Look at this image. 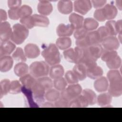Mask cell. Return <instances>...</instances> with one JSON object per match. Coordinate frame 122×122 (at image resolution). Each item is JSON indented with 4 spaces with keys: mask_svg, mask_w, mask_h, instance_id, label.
I'll use <instances>...</instances> for the list:
<instances>
[{
    "mask_svg": "<svg viewBox=\"0 0 122 122\" xmlns=\"http://www.w3.org/2000/svg\"><path fill=\"white\" fill-rule=\"evenodd\" d=\"M58 49L55 44L51 43L42 51L41 55L49 65L52 66L61 62L60 53Z\"/></svg>",
    "mask_w": 122,
    "mask_h": 122,
    "instance_id": "cell-1",
    "label": "cell"
},
{
    "mask_svg": "<svg viewBox=\"0 0 122 122\" xmlns=\"http://www.w3.org/2000/svg\"><path fill=\"white\" fill-rule=\"evenodd\" d=\"M49 66L44 61L33 62L29 67L30 74L35 79L47 76L49 74Z\"/></svg>",
    "mask_w": 122,
    "mask_h": 122,
    "instance_id": "cell-2",
    "label": "cell"
},
{
    "mask_svg": "<svg viewBox=\"0 0 122 122\" xmlns=\"http://www.w3.org/2000/svg\"><path fill=\"white\" fill-rule=\"evenodd\" d=\"M28 29L21 24L17 23L12 27L10 40L14 43L20 45L22 43L29 35Z\"/></svg>",
    "mask_w": 122,
    "mask_h": 122,
    "instance_id": "cell-3",
    "label": "cell"
},
{
    "mask_svg": "<svg viewBox=\"0 0 122 122\" xmlns=\"http://www.w3.org/2000/svg\"><path fill=\"white\" fill-rule=\"evenodd\" d=\"M82 92L81 86L77 83L71 84L65 89L61 93V97L70 102L79 96Z\"/></svg>",
    "mask_w": 122,
    "mask_h": 122,
    "instance_id": "cell-4",
    "label": "cell"
},
{
    "mask_svg": "<svg viewBox=\"0 0 122 122\" xmlns=\"http://www.w3.org/2000/svg\"><path fill=\"white\" fill-rule=\"evenodd\" d=\"M31 90L35 102L38 104V103L42 104L44 102L45 99L44 95L46 92V90L40 83L37 81V80Z\"/></svg>",
    "mask_w": 122,
    "mask_h": 122,
    "instance_id": "cell-5",
    "label": "cell"
},
{
    "mask_svg": "<svg viewBox=\"0 0 122 122\" xmlns=\"http://www.w3.org/2000/svg\"><path fill=\"white\" fill-rule=\"evenodd\" d=\"M92 8L91 1L89 0H78L74 2V10L81 15L87 13Z\"/></svg>",
    "mask_w": 122,
    "mask_h": 122,
    "instance_id": "cell-6",
    "label": "cell"
},
{
    "mask_svg": "<svg viewBox=\"0 0 122 122\" xmlns=\"http://www.w3.org/2000/svg\"><path fill=\"white\" fill-rule=\"evenodd\" d=\"M101 43L104 49L107 51H115L120 46L119 41L114 36H109L106 37Z\"/></svg>",
    "mask_w": 122,
    "mask_h": 122,
    "instance_id": "cell-7",
    "label": "cell"
},
{
    "mask_svg": "<svg viewBox=\"0 0 122 122\" xmlns=\"http://www.w3.org/2000/svg\"><path fill=\"white\" fill-rule=\"evenodd\" d=\"M12 32L10 25L8 21L1 22L0 23V39L1 41H8L10 39Z\"/></svg>",
    "mask_w": 122,
    "mask_h": 122,
    "instance_id": "cell-8",
    "label": "cell"
},
{
    "mask_svg": "<svg viewBox=\"0 0 122 122\" xmlns=\"http://www.w3.org/2000/svg\"><path fill=\"white\" fill-rule=\"evenodd\" d=\"M75 29L71 24H60L57 28L56 33L60 37H65L71 36L74 32Z\"/></svg>",
    "mask_w": 122,
    "mask_h": 122,
    "instance_id": "cell-9",
    "label": "cell"
},
{
    "mask_svg": "<svg viewBox=\"0 0 122 122\" xmlns=\"http://www.w3.org/2000/svg\"><path fill=\"white\" fill-rule=\"evenodd\" d=\"M24 53L27 58L34 59L39 56L40 50L37 45L33 43H29L24 47Z\"/></svg>",
    "mask_w": 122,
    "mask_h": 122,
    "instance_id": "cell-10",
    "label": "cell"
},
{
    "mask_svg": "<svg viewBox=\"0 0 122 122\" xmlns=\"http://www.w3.org/2000/svg\"><path fill=\"white\" fill-rule=\"evenodd\" d=\"M53 10L52 4L47 0H40L37 6L38 12L42 15L47 16L50 15Z\"/></svg>",
    "mask_w": 122,
    "mask_h": 122,
    "instance_id": "cell-11",
    "label": "cell"
},
{
    "mask_svg": "<svg viewBox=\"0 0 122 122\" xmlns=\"http://www.w3.org/2000/svg\"><path fill=\"white\" fill-rule=\"evenodd\" d=\"M13 59L9 55L0 57V71L2 72L9 71L12 67Z\"/></svg>",
    "mask_w": 122,
    "mask_h": 122,
    "instance_id": "cell-12",
    "label": "cell"
},
{
    "mask_svg": "<svg viewBox=\"0 0 122 122\" xmlns=\"http://www.w3.org/2000/svg\"><path fill=\"white\" fill-rule=\"evenodd\" d=\"M31 18L34 27H47L50 24L49 19L45 16L35 14L31 16Z\"/></svg>",
    "mask_w": 122,
    "mask_h": 122,
    "instance_id": "cell-13",
    "label": "cell"
},
{
    "mask_svg": "<svg viewBox=\"0 0 122 122\" xmlns=\"http://www.w3.org/2000/svg\"><path fill=\"white\" fill-rule=\"evenodd\" d=\"M15 48V44L10 41H1L0 46V57L10 55Z\"/></svg>",
    "mask_w": 122,
    "mask_h": 122,
    "instance_id": "cell-14",
    "label": "cell"
},
{
    "mask_svg": "<svg viewBox=\"0 0 122 122\" xmlns=\"http://www.w3.org/2000/svg\"><path fill=\"white\" fill-rule=\"evenodd\" d=\"M102 9L106 20H110L114 19L118 13L117 8L112 4H106L102 8Z\"/></svg>",
    "mask_w": 122,
    "mask_h": 122,
    "instance_id": "cell-15",
    "label": "cell"
},
{
    "mask_svg": "<svg viewBox=\"0 0 122 122\" xmlns=\"http://www.w3.org/2000/svg\"><path fill=\"white\" fill-rule=\"evenodd\" d=\"M108 86L109 83L108 80L104 76L100 77L97 79L94 82V89L99 92H106L108 90Z\"/></svg>",
    "mask_w": 122,
    "mask_h": 122,
    "instance_id": "cell-16",
    "label": "cell"
},
{
    "mask_svg": "<svg viewBox=\"0 0 122 122\" xmlns=\"http://www.w3.org/2000/svg\"><path fill=\"white\" fill-rule=\"evenodd\" d=\"M59 11L63 14H69L73 10V4L71 0H60L58 3Z\"/></svg>",
    "mask_w": 122,
    "mask_h": 122,
    "instance_id": "cell-17",
    "label": "cell"
},
{
    "mask_svg": "<svg viewBox=\"0 0 122 122\" xmlns=\"http://www.w3.org/2000/svg\"><path fill=\"white\" fill-rule=\"evenodd\" d=\"M85 38L89 47L102 42V39L97 30L88 32Z\"/></svg>",
    "mask_w": 122,
    "mask_h": 122,
    "instance_id": "cell-18",
    "label": "cell"
},
{
    "mask_svg": "<svg viewBox=\"0 0 122 122\" xmlns=\"http://www.w3.org/2000/svg\"><path fill=\"white\" fill-rule=\"evenodd\" d=\"M49 74L50 77L54 80L62 77L64 74V68L62 65L59 64L52 66Z\"/></svg>",
    "mask_w": 122,
    "mask_h": 122,
    "instance_id": "cell-19",
    "label": "cell"
},
{
    "mask_svg": "<svg viewBox=\"0 0 122 122\" xmlns=\"http://www.w3.org/2000/svg\"><path fill=\"white\" fill-rule=\"evenodd\" d=\"M69 21L74 29H77L83 27V17L75 13H71L69 16Z\"/></svg>",
    "mask_w": 122,
    "mask_h": 122,
    "instance_id": "cell-20",
    "label": "cell"
},
{
    "mask_svg": "<svg viewBox=\"0 0 122 122\" xmlns=\"http://www.w3.org/2000/svg\"><path fill=\"white\" fill-rule=\"evenodd\" d=\"M107 80L109 84H117L122 83V78L119 71L117 70H111L107 74Z\"/></svg>",
    "mask_w": 122,
    "mask_h": 122,
    "instance_id": "cell-21",
    "label": "cell"
},
{
    "mask_svg": "<svg viewBox=\"0 0 122 122\" xmlns=\"http://www.w3.org/2000/svg\"><path fill=\"white\" fill-rule=\"evenodd\" d=\"M73 72L77 77L79 81H83L87 77V69L81 63H77L73 67Z\"/></svg>",
    "mask_w": 122,
    "mask_h": 122,
    "instance_id": "cell-22",
    "label": "cell"
},
{
    "mask_svg": "<svg viewBox=\"0 0 122 122\" xmlns=\"http://www.w3.org/2000/svg\"><path fill=\"white\" fill-rule=\"evenodd\" d=\"M112 101V96L108 93H102L98 96L96 102L98 105L101 107L110 106V104Z\"/></svg>",
    "mask_w": 122,
    "mask_h": 122,
    "instance_id": "cell-23",
    "label": "cell"
},
{
    "mask_svg": "<svg viewBox=\"0 0 122 122\" xmlns=\"http://www.w3.org/2000/svg\"><path fill=\"white\" fill-rule=\"evenodd\" d=\"M88 50L92 57L96 60L101 57L103 51L102 46L99 43L89 46L88 47Z\"/></svg>",
    "mask_w": 122,
    "mask_h": 122,
    "instance_id": "cell-24",
    "label": "cell"
},
{
    "mask_svg": "<svg viewBox=\"0 0 122 122\" xmlns=\"http://www.w3.org/2000/svg\"><path fill=\"white\" fill-rule=\"evenodd\" d=\"M20 81L22 86L29 89H32L36 81V79L30 74H27L20 77Z\"/></svg>",
    "mask_w": 122,
    "mask_h": 122,
    "instance_id": "cell-25",
    "label": "cell"
},
{
    "mask_svg": "<svg viewBox=\"0 0 122 122\" xmlns=\"http://www.w3.org/2000/svg\"><path fill=\"white\" fill-rule=\"evenodd\" d=\"M103 71L102 68L97 65L87 69V76L92 79H97L102 76Z\"/></svg>",
    "mask_w": 122,
    "mask_h": 122,
    "instance_id": "cell-26",
    "label": "cell"
},
{
    "mask_svg": "<svg viewBox=\"0 0 122 122\" xmlns=\"http://www.w3.org/2000/svg\"><path fill=\"white\" fill-rule=\"evenodd\" d=\"M88 105L87 101L81 94L70 102L69 107H87Z\"/></svg>",
    "mask_w": 122,
    "mask_h": 122,
    "instance_id": "cell-27",
    "label": "cell"
},
{
    "mask_svg": "<svg viewBox=\"0 0 122 122\" xmlns=\"http://www.w3.org/2000/svg\"><path fill=\"white\" fill-rule=\"evenodd\" d=\"M55 45L59 49L65 51L71 47V40L68 37H60L56 40Z\"/></svg>",
    "mask_w": 122,
    "mask_h": 122,
    "instance_id": "cell-28",
    "label": "cell"
},
{
    "mask_svg": "<svg viewBox=\"0 0 122 122\" xmlns=\"http://www.w3.org/2000/svg\"><path fill=\"white\" fill-rule=\"evenodd\" d=\"M81 94L85 98L89 105H92L96 102V95L92 90L89 89H85L82 91Z\"/></svg>",
    "mask_w": 122,
    "mask_h": 122,
    "instance_id": "cell-29",
    "label": "cell"
},
{
    "mask_svg": "<svg viewBox=\"0 0 122 122\" xmlns=\"http://www.w3.org/2000/svg\"><path fill=\"white\" fill-rule=\"evenodd\" d=\"M29 68L27 64L20 62L16 64L14 68V73L18 77H22L28 73Z\"/></svg>",
    "mask_w": 122,
    "mask_h": 122,
    "instance_id": "cell-30",
    "label": "cell"
},
{
    "mask_svg": "<svg viewBox=\"0 0 122 122\" xmlns=\"http://www.w3.org/2000/svg\"><path fill=\"white\" fill-rule=\"evenodd\" d=\"M21 92L26 96L30 107H39V105L34 100L31 89H29L22 86Z\"/></svg>",
    "mask_w": 122,
    "mask_h": 122,
    "instance_id": "cell-31",
    "label": "cell"
},
{
    "mask_svg": "<svg viewBox=\"0 0 122 122\" xmlns=\"http://www.w3.org/2000/svg\"><path fill=\"white\" fill-rule=\"evenodd\" d=\"M108 90L112 97H119L122 94V83L109 84Z\"/></svg>",
    "mask_w": 122,
    "mask_h": 122,
    "instance_id": "cell-32",
    "label": "cell"
},
{
    "mask_svg": "<svg viewBox=\"0 0 122 122\" xmlns=\"http://www.w3.org/2000/svg\"><path fill=\"white\" fill-rule=\"evenodd\" d=\"M99 26L98 21L92 18H87L84 20L83 27L87 31H92L96 30Z\"/></svg>",
    "mask_w": 122,
    "mask_h": 122,
    "instance_id": "cell-33",
    "label": "cell"
},
{
    "mask_svg": "<svg viewBox=\"0 0 122 122\" xmlns=\"http://www.w3.org/2000/svg\"><path fill=\"white\" fill-rule=\"evenodd\" d=\"M44 97L45 99L48 102H55L60 98V93L56 89L51 88L46 91Z\"/></svg>",
    "mask_w": 122,
    "mask_h": 122,
    "instance_id": "cell-34",
    "label": "cell"
},
{
    "mask_svg": "<svg viewBox=\"0 0 122 122\" xmlns=\"http://www.w3.org/2000/svg\"><path fill=\"white\" fill-rule=\"evenodd\" d=\"M10 81L9 79H4L0 82V98L9 92Z\"/></svg>",
    "mask_w": 122,
    "mask_h": 122,
    "instance_id": "cell-35",
    "label": "cell"
},
{
    "mask_svg": "<svg viewBox=\"0 0 122 122\" xmlns=\"http://www.w3.org/2000/svg\"><path fill=\"white\" fill-rule=\"evenodd\" d=\"M118 56V54L116 51H103L102 56V60L106 62H109L114 59Z\"/></svg>",
    "mask_w": 122,
    "mask_h": 122,
    "instance_id": "cell-36",
    "label": "cell"
},
{
    "mask_svg": "<svg viewBox=\"0 0 122 122\" xmlns=\"http://www.w3.org/2000/svg\"><path fill=\"white\" fill-rule=\"evenodd\" d=\"M32 13L31 8L27 5L21 6L18 10V16L19 18L21 19L26 17L30 16Z\"/></svg>",
    "mask_w": 122,
    "mask_h": 122,
    "instance_id": "cell-37",
    "label": "cell"
},
{
    "mask_svg": "<svg viewBox=\"0 0 122 122\" xmlns=\"http://www.w3.org/2000/svg\"><path fill=\"white\" fill-rule=\"evenodd\" d=\"M37 81L45 88L46 91L51 89L53 86V82L51 78L47 76L38 78Z\"/></svg>",
    "mask_w": 122,
    "mask_h": 122,
    "instance_id": "cell-38",
    "label": "cell"
},
{
    "mask_svg": "<svg viewBox=\"0 0 122 122\" xmlns=\"http://www.w3.org/2000/svg\"><path fill=\"white\" fill-rule=\"evenodd\" d=\"M63 54L67 61L71 63H76V55L74 49L69 48L63 51Z\"/></svg>",
    "mask_w": 122,
    "mask_h": 122,
    "instance_id": "cell-39",
    "label": "cell"
},
{
    "mask_svg": "<svg viewBox=\"0 0 122 122\" xmlns=\"http://www.w3.org/2000/svg\"><path fill=\"white\" fill-rule=\"evenodd\" d=\"M67 82L65 78L61 77L54 80L53 86L55 89L59 91L62 92L66 88Z\"/></svg>",
    "mask_w": 122,
    "mask_h": 122,
    "instance_id": "cell-40",
    "label": "cell"
},
{
    "mask_svg": "<svg viewBox=\"0 0 122 122\" xmlns=\"http://www.w3.org/2000/svg\"><path fill=\"white\" fill-rule=\"evenodd\" d=\"M12 58L17 61L25 62L26 61V57L22 48L18 47L12 55Z\"/></svg>",
    "mask_w": 122,
    "mask_h": 122,
    "instance_id": "cell-41",
    "label": "cell"
},
{
    "mask_svg": "<svg viewBox=\"0 0 122 122\" xmlns=\"http://www.w3.org/2000/svg\"><path fill=\"white\" fill-rule=\"evenodd\" d=\"M22 86L18 80H14L10 82L9 93L10 94H18L21 92Z\"/></svg>",
    "mask_w": 122,
    "mask_h": 122,
    "instance_id": "cell-42",
    "label": "cell"
},
{
    "mask_svg": "<svg viewBox=\"0 0 122 122\" xmlns=\"http://www.w3.org/2000/svg\"><path fill=\"white\" fill-rule=\"evenodd\" d=\"M116 21L113 20H110L107 21L105 26L106 28L109 36H115L118 33L116 28Z\"/></svg>",
    "mask_w": 122,
    "mask_h": 122,
    "instance_id": "cell-43",
    "label": "cell"
},
{
    "mask_svg": "<svg viewBox=\"0 0 122 122\" xmlns=\"http://www.w3.org/2000/svg\"><path fill=\"white\" fill-rule=\"evenodd\" d=\"M107 66L110 70H117L121 65L122 59L119 56H117L111 61L106 63Z\"/></svg>",
    "mask_w": 122,
    "mask_h": 122,
    "instance_id": "cell-44",
    "label": "cell"
},
{
    "mask_svg": "<svg viewBox=\"0 0 122 122\" xmlns=\"http://www.w3.org/2000/svg\"><path fill=\"white\" fill-rule=\"evenodd\" d=\"M65 79L67 82L69 84H75L79 81L77 77L72 71H68L66 72Z\"/></svg>",
    "mask_w": 122,
    "mask_h": 122,
    "instance_id": "cell-45",
    "label": "cell"
},
{
    "mask_svg": "<svg viewBox=\"0 0 122 122\" xmlns=\"http://www.w3.org/2000/svg\"><path fill=\"white\" fill-rule=\"evenodd\" d=\"M88 31L82 27L81 28L76 29L74 32V37L76 40H79L85 38Z\"/></svg>",
    "mask_w": 122,
    "mask_h": 122,
    "instance_id": "cell-46",
    "label": "cell"
},
{
    "mask_svg": "<svg viewBox=\"0 0 122 122\" xmlns=\"http://www.w3.org/2000/svg\"><path fill=\"white\" fill-rule=\"evenodd\" d=\"M20 22L22 25H23L28 29H30L34 27L32 23L31 16L26 17L20 19Z\"/></svg>",
    "mask_w": 122,
    "mask_h": 122,
    "instance_id": "cell-47",
    "label": "cell"
},
{
    "mask_svg": "<svg viewBox=\"0 0 122 122\" xmlns=\"http://www.w3.org/2000/svg\"><path fill=\"white\" fill-rule=\"evenodd\" d=\"M93 16L95 20L99 21H104L106 20L102 8L95 10L93 14Z\"/></svg>",
    "mask_w": 122,
    "mask_h": 122,
    "instance_id": "cell-48",
    "label": "cell"
},
{
    "mask_svg": "<svg viewBox=\"0 0 122 122\" xmlns=\"http://www.w3.org/2000/svg\"><path fill=\"white\" fill-rule=\"evenodd\" d=\"M21 0H9L8 1V5L10 9H19L20 7Z\"/></svg>",
    "mask_w": 122,
    "mask_h": 122,
    "instance_id": "cell-49",
    "label": "cell"
},
{
    "mask_svg": "<svg viewBox=\"0 0 122 122\" xmlns=\"http://www.w3.org/2000/svg\"><path fill=\"white\" fill-rule=\"evenodd\" d=\"M69 103L70 102L61 97L55 102L54 106L56 107H68Z\"/></svg>",
    "mask_w": 122,
    "mask_h": 122,
    "instance_id": "cell-50",
    "label": "cell"
},
{
    "mask_svg": "<svg viewBox=\"0 0 122 122\" xmlns=\"http://www.w3.org/2000/svg\"><path fill=\"white\" fill-rule=\"evenodd\" d=\"M101 37V38L102 39V41L106 37L109 36V33L108 32V30L105 27V26H101L99 27L98 30H97Z\"/></svg>",
    "mask_w": 122,
    "mask_h": 122,
    "instance_id": "cell-51",
    "label": "cell"
},
{
    "mask_svg": "<svg viewBox=\"0 0 122 122\" xmlns=\"http://www.w3.org/2000/svg\"><path fill=\"white\" fill-rule=\"evenodd\" d=\"M19 9H10L8 10L9 18L12 20H18L19 19L18 12Z\"/></svg>",
    "mask_w": 122,
    "mask_h": 122,
    "instance_id": "cell-52",
    "label": "cell"
},
{
    "mask_svg": "<svg viewBox=\"0 0 122 122\" xmlns=\"http://www.w3.org/2000/svg\"><path fill=\"white\" fill-rule=\"evenodd\" d=\"M107 2V1L105 0H92L91 3L93 5V7L95 9H100L102 8V7L104 6Z\"/></svg>",
    "mask_w": 122,
    "mask_h": 122,
    "instance_id": "cell-53",
    "label": "cell"
},
{
    "mask_svg": "<svg viewBox=\"0 0 122 122\" xmlns=\"http://www.w3.org/2000/svg\"><path fill=\"white\" fill-rule=\"evenodd\" d=\"M7 19V14L6 11L4 10H0V22L4 21Z\"/></svg>",
    "mask_w": 122,
    "mask_h": 122,
    "instance_id": "cell-54",
    "label": "cell"
},
{
    "mask_svg": "<svg viewBox=\"0 0 122 122\" xmlns=\"http://www.w3.org/2000/svg\"><path fill=\"white\" fill-rule=\"evenodd\" d=\"M116 28L118 34L122 33V20L116 21Z\"/></svg>",
    "mask_w": 122,
    "mask_h": 122,
    "instance_id": "cell-55",
    "label": "cell"
},
{
    "mask_svg": "<svg viewBox=\"0 0 122 122\" xmlns=\"http://www.w3.org/2000/svg\"><path fill=\"white\" fill-rule=\"evenodd\" d=\"M41 106L42 107H54V104H53L52 103V102H50L48 101V102H43Z\"/></svg>",
    "mask_w": 122,
    "mask_h": 122,
    "instance_id": "cell-56",
    "label": "cell"
},
{
    "mask_svg": "<svg viewBox=\"0 0 122 122\" xmlns=\"http://www.w3.org/2000/svg\"><path fill=\"white\" fill-rule=\"evenodd\" d=\"M122 1L121 0H116V6H117L118 8L120 10H121L122 9Z\"/></svg>",
    "mask_w": 122,
    "mask_h": 122,
    "instance_id": "cell-57",
    "label": "cell"
}]
</instances>
